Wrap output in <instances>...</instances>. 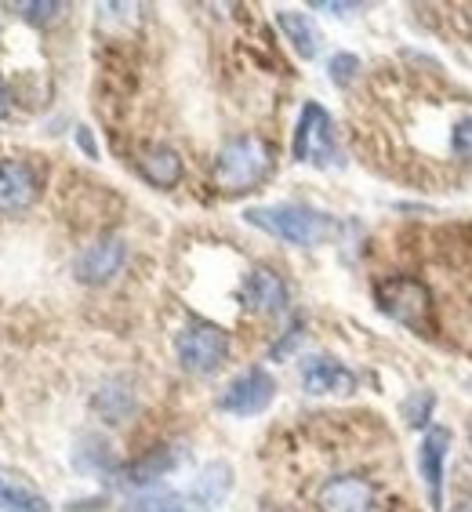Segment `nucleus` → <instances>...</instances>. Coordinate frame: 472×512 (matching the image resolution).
I'll use <instances>...</instances> for the list:
<instances>
[{
    "mask_svg": "<svg viewBox=\"0 0 472 512\" xmlns=\"http://www.w3.org/2000/svg\"><path fill=\"white\" fill-rule=\"evenodd\" d=\"M244 218L255 229L269 233V237L284 240L295 247H316L327 237H335V218L324 211L302 204H273V207H247Z\"/></svg>",
    "mask_w": 472,
    "mask_h": 512,
    "instance_id": "nucleus-1",
    "label": "nucleus"
},
{
    "mask_svg": "<svg viewBox=\"0 0 472 512\" xmlns=\"http://www.w3.org/2000/svg\"><path fill=\"white\" fill-rule=\"evenodd\" d=\"M273 171V149L258 135H236L218 149L215 160V186L222 193H247L262 186Z\"/></svg>",
    "mask_w": 472,
    "mask_h": 512,
    "instance_id": "nucleus-2",
    "label": "nucleus"
},
{
    "mask_svg": "<svg viewBox=\"0 0 472 512\" xmlns=\"http://www.w3.org/2000/svg\"><path fill=\"white\" fill-rule=\"evenodd\" d=\"M374 302L389 320L411 327L418 335L433 331V295L418 276H385V280H378Z\"/></svg>",
    "mask_w": 472,
    "mask_h": 512,
    "instance_id": "nucleus-3",
    "label": "nucleus"
},
{
    "mask_svg": "<svg viewBox=\"0 0 472 512\" xmlns=\"http://www.w3.org/2000/svg\"><path fill=\"white\" fill-rule=\"evenodd\" d=\"M175 356H178V367L189 371V375H215L229 356V335L218 324L193 320V324H186L178 331Z\"/></svg>",
    "mask_w": 472,
    "mask_h": 512,
    "instance_id": "nucleus-4",
    "label": "nucleus"
},
{
    "mask_svg": "<svg viewBox=\"0 0 472 512\" xmlns=\"http://www.w3.org/2000/svg\"><path fill=\"white\" fill-rule=\"evenodd\" d=\"M295 160L316 164V168H331L338 160L335 146V120L320 102H305L302 117L295 128Z\"/></svg>",
    "mask_w": 472,
    "mask_h": 512,
    "instance_id": "nucleus-5",
    "label": "nucleus"
},
{
    "mask_svg": "<svg viewBox=\"0 0 472 512\" xmlns=\"http://www.w3.org/2000/svg\"><path fill=\"white\" fill-rule=\"evenodd\" d=\"M276 396V382L269 371L262 367H247L244 375H236L233 382L222 389L218 396V411L236 414V418H251V414H262Z\"/></svg>",
    "mask_w": 472,
    "mask_h": 512,
    "instance_id": "nucleus-6",
    "label": "nucleus"
},
{
    "mask_svg": "<svg viewBox=\"0 0 472 512\" xmlns=\"http://www.w3.org/2000/svg\"><path fill=\"white\" fill-rule=\"evenodd\" d=\"M124 262H128V244L120 237H102L80 251L77 262H73V273H77L80 284L99 287L109 284L124 269Z\"/></svg>",
    "mask_w": 472,
    "mask_h": 512,
    "instance_id": "nucleus-7",
    "label": "nucleus"
},
{
    "mask_svg": "<svg viewBox=\"0 0 472 512\" xmlns=\"http://www.w3.org/2000/svg\"><path fill=\"white\" fill-rule=\"evenodd\" d=\"M447 451H451V429H443V425L425 429L422 447H418V473H422L425 491H429L433 512H443V465H447Z\"/></svg>",
    "mask_w": 472,
    "mask_h": 512,
    "instance_id": "nucleus-8",
    "label": "nucleus"
},
{
    "mask_svg": "<svg viewBox=\"0 0 472 512\" xmlns=\"http://www.w3.org/2000/svg\"><path fill=\"white\" fill-rule=\"evenodd\" d=\"M320 512H374V483L356 473L327 480L316 494Z\"/></svg>",
    "mask_w": 472,
    "mask_h": 512,
    "instance_id": "nucleus-9",
    "label": "nucleus"
},
{
    "mask_svg": "<svg viewBox=\"0 0 472 512\" xmlns=\"http://www.w3.org/2000/svg\"><path fill=\"white\" fill-rule=\"evenodd\" d=\"M240 298L251 313L273 316L287 309V284L284 276L269 266H255L251 273L244 276V287H240Z\"/></svg>",
    "mask_w": 472,
    "mask_h": 512,
    "instance_id": "nucleus-10",
    "label": "nucleus"
},
{
    "mask_svg": "<svg viewBox=\"0 0 472 512\" xmlns=\"http://www.w3.org/2000/svg\"><path fill=\"white\" fill-rule=\"evenodd\" d=\"M302 389L313 396H349L356 389V375L335 356H305L302 360Z\"/></svg>",
    "mask_w": 472,
    "mask_h": 512,
    "instance_id": "nucleus-11",
    "label": "nucleus"
},
{
    "mask_svg": "<svg viewBox=\"0 0 472 512\" xmlns=\"http://www.w3.org/2000/svg\"><path fill=\"white\" fill-rule=\"evenodd\" d=\"M37 171L26 160H0V211L15 215L37 200Z\"/></svg>",
    "mask_w": 472,
    "mask_h": 512,
    "instance_id": "nucleus-12",
    "label": "nucleus"
},
{
    "mask_svg": "<svg viewBox=\"0 0 472 512\" xmlns=\"http://www.w3.org/2000/svg\"><path fill=\"white\" fill-rule=\"evenodd\" d=\"M138 175L146 178L149 186L157 189H175L182 182V157L171 146H149L138 157Z\"/></svg>",
    "mask_w": 472,
    "mask_h": 512,
    "instance_id": "nucleus-13",
    "label": "nucleus"
},
{
    "mask_svg": "<svg viewBox=\"0 0 472 512\" xmlns=\"http://www.w3.org/2000/svg\"><path fill=\"white\" fill-rule=\"evenodd\" d=\"M0 509L4 512H51V505L26 476L0 469Z\"/></svg>",
    "mask_w": 472,
    "mask_h": 512,
    "instance_id": "nucleus-14",
    "label": "nucleus"
},
{
    "mask_svg": "<svg viewBox=\"0 0 472 512\" xmlns=\"http://www.w3.org/2000/svg\"><path fill=\"white\" fill-rule=\"evenodd\" d=\"M229 487H233V469H229L226 462H211L200 469V476L193 480V502L200 505V509H215V505L226 502Z\"/></svg>",
    "mask_w": 472,
    "mask_h": 512,
    "instance_id": "nucleus-15",
    "label": "nucleus"
},
{
    "mask_svg": "<svg viewBox=\"0 0 472 512\" xmlns=\"http://www.w3.org/2000/svg\"><path fill=\"white\" fill-rule=\"evenodd\" d=\"M178 462H182V451H178V447H157V451H149L146 458L131 462L128 469H124V480L142 487V483H153L157 476L171 473Z\"/></svg>",
    "mask_w": 472,
    "mask_h": 512,
    "instance_id": "nucleus-16",
    "label": "nucleus"
},
{
    "mask_svg": "<svg viewBox=\"0 0 472 512\" xmlns=\"http://www.w3.org/2000/svg\"><path fill=\"white\" fill-rule=\"evenodd\" d=\"M276 26L287 33V40L295 44V51L302 59H313L316 51H320V33H316V26L302 11H280V15H276Z\"/></svg>",
    "mask_w": 472,
    "mask_h": 512,
    "instance_id": "nucleus-17",
    "label": "nucleus"
},
{
    "mask_svg": "<svg viewBox=\"0 0 472 512\" xmlns=\"http://www.w3.org/2000/svg\"><path fill=\"white\" fill-rule=\"evenodd\" d=\"M124 512H200V505L175 491H146V494H135L124 505Z\"/></svg>",
    "mask_w": 472,
    "mask_h": 512,
    "instance_id": "nucleus-18",
    "label": "nucleus"
},
{
    "mask_svg": "<svg viewBox=\"0 0 472 512\" xmlns=\"http://www.w3.org/2000/svg\"><path fill=\"white\" fill-rule=\"evenodd\" d=\"M95 407L106 414V422H124L131 411V393L120 389V385H106V389L95 396Z\"/></svg>",
    "mask_w": 472,
    "mask_h": 512,
    "instance_id": "nucleus-19",
    "label": "nucleus"
},
{
    "mask_svg": "<svg viewBox=\"0 0 472 512\" xmlns=\"http://www.w3.org/2000/svg\"><path fill=\"white\" fill-rule=\"evenodd\" d=\"M433 407H436V396L429 393V389H418V393H411L404 400L407 425H414V429H425V425H429V414H433Z\"/></svg>",
    "mask_w": 472,
    "mask_h": 512,
    "instance_id": "nucleus-20",
    "label": "nucleus"
},
{
    "mask_svg": "<svg viewBox=\"0 0 472 512\" xmlns=\"http://www.w3.org/2000/svg\"><path fill=\"white\" fill-rule=\"evenodd\" d=\"M66 11V4H59V0H40V4H19V15L26 22H33V26H48V22H55Z\"/></svg>",
    "mask_w": 472,
    "mask_h": 512,
    "instance_id": "nucleus-21",
    "label": "nucleus"
},
{
    "mask_svg": "<svg viewBox=\"0 0 472 512\" xmlns=\"http://www.w3.org/2000/svg\"><path fill=\"white\" fill-rule=\"evenodd\" d=\"M327 69H331V80H335L338 88H349L353 77L360 73V59L356 55H335V59L327 62Z\"/></svg>",
    "mask_w": 472,
    "mask_h": 512,
    "instance_id": "nucleus-22",
    "label": "nucleus"
},
{
    "mask_svg": "<svg viewBox=\"0 0 472 512\" xmlns=\"http://www.w3.org/2000/svg\"><path fill=\"white\" fill-rule=\"evenodd\" d=\"M451 149H454V157L472 160V117H465V120H458V124H454Z\"/></svg>",
    "mask_w": 472,
    "mask_h": 512,
    "instance_id": "nucleus-23",
    "label": "nucleus"
},
{
    "mask_svg": "<svg viewBox=\"0 0 472 512\" xmlns=\"http://www.w3.org/2000/svg\"><path fill=\"white\" fill-rule=\"evenodd\" d=\"M298 342H302V320H295V324L287 327V335L273 345V360H280V356H287V353H291V349H295Z\"/></svg>",
    "mask_w": 472,
    "mask_h": 512,
    "instance_id": "nucleus-24",
    "label": "nucleus"
},
{
    "mask_svg": "<svg viewBox=\"0 0 472 512\" xmlns=\"http://www.w3.org/2000/svg\"><path fill=\"white\" fill-rule=\"evenodd\" d=\"M313 8L316 11H331V15H349V11H356V4H320V0H316Z\"/></svg>",
    "mask_w": 472,
    "mask_h": 512,
    "instance_id": "nucleus-25",
    "label": "nucleus"
},
{
    "mask_svg": "<svg viewBox=\"0 0 472 512\" xmlns=\"http://www.w3.org/2000/svg\"><path fill=\"white\" fill-rule=\"evenodd\" d=\"M77 138H80V146L88 149V157H99V149H95V142H91L88 128H80V131H77Z\"/></svg>",
    "mask_w": 472,
    "mask_h": 512,
    "instance_id": "nucleus-26",
    "label": "nucleus"
},
{
    "mask_svg": "<svg viewBox=\"0 0 472 512\" xmlns=\"http://www.w3.org/2000/svg\"><path fill=\"white\" fill-rule=\"evenodd\" d=\"M8 117V91H4V84H0V120Z\"/></svg>",
    "mask_w": 472,
    "mask_h": 512,
    "instance_id": "nucleus-27",
    "label": "nucleus"
},
{
    "mask_svg": "<svg viewBox=\"0 0 472 512\" xmlns=\"http://www.w3.org/2000/svg\"><path fill=\"white\" fill-rule=\"evenodd\" d=\"M454 512H472V494H469V498H462L458 505H454Z\"/></svg>",
    "mask_w": 472,
    "mask_h": 512,
    "instance_id": "nucleus-28",
    "label": "nucleus"
},
{
    "mask_svg": "<svg viewBox=\"0 0 472 512\" xmlns=\"http://www.w3.org/2000/svg\"><path fill=\"white\" fill-rule=\"evenodd\" d=\"M469 440H472V418H469Z\"/></svg>",
    "mask_w": 472,
    "mask_h": 512,
    "instance_id": "nucleus-29",
    "label": "nucleus"
}]
</instances>
